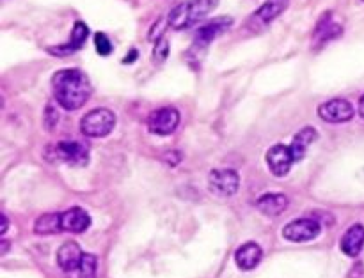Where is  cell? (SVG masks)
<instances>
[{
  "label": "cell",
  "mask_w": 364,
  "mask_h": 278,
  "mask_svg": "<svg viewBox=\"0 0 364 278\" xmlns=\"http://www.w3.org/2000/svg\"><path fill=\"white\" fill-rule=\"evenodd\" d=\"M0 220H2V229H0V234H6L7 233V226H9V223H7V216L6 215H2L0 216Z\"/></svg>",
  "instance_id": "obj_25"
},
{
  "label": "cell",
  "mask_w": 364,
  "mask_h": 278,
  "mask_svg": "<svg viewBox=\"0 0 364 278\" xmlns=\"http://www.w3.org/2000/svg\"><path fill=\"white\" fill-rule=\"evenodd\" d=\"M217 6H219V0H185L173 7L171 13L167 14V25L173 30L191 28L201 23Z\"/></svg>",
  "instance_id": "obj_2"
},
{
  "label": "cell",
  "mask_w": 364,
  "mask_h": 278,
  "mask_svg": "<svg viewBox=\"0 0 364 278\" xmlns=\"http://www.w3.org/2000/svg\"><path fill=\"white\" fill-rule=\"evenodd\" d=\"M169 55V41L166 38H160L159 41H155V50H153V59L155 62L162 64L164 60Z\"/></svg>",
  "instance_id": "obj_23"
},
{
  "label": "cell",
  "mask_w": 364,
  "mask_h": 278,
  "mask_svg": "<svg viewBox=\"0 0 364 278\" xmlns=\"http://www.w3.org/2000/svg\"><path fill=\"white\" fill-rule=\"evenodd\" d=\"M341 34H343V27L333 20V13H326L322 18H320L318 25H316L313 39H315L316 45L323 46L326 43L340 38Z\"/></svg>",
  "instance_id": "obj_15"
},
{
  "label": "cell",
  "mask_w": 364,
  "mask_h": 278,
  "mask_svg": "<svg viewBox=\"0 0 364 278\" xmlns=\"http://www.w3.org/2000/svg\"><path fill=\"white\" fill-rule=\"evenodd\" d=\"M316 140H318V131H316L315 128H311V126L302 128V130L295 135L294 140H291V144H290L295 162H301V160H304L306 152H308V148Z\"/></svg>",
  "instance_id": "obj_18"
},
{
  "label": "cell",
  "mask_w": 364,
  "mask_h": 278,
  "mask_svg": "<svg viewBox=\"0 0 364 278\" xmlns=\"http://www.w3.org/2000/svg\"><path fill=\"white\" fill-rule=\"evenodd\" d=\"M359 116L364 119V94L361 96V99H359Z\"/></svg>",
  "instance_id": "obj_27"
},
{
  "label": "cell",
  "mask_w": 364,
  "mask_h": 278,
  "mask_svg": "<svg viewBox=\"0 0 364 278\" xmlns=\"http://www.w3.org/2000/svg\"><path fill=\"white\" fill-rule=\"evenodd\" d=\"M180 112L174 106H162V109L155 110L149 113L148 117V130L153 135H160L166 137L176 131L178 124H180Z\"/></svg>",
  "instance_id": "obj_6"
},
{
  "label": "cell",
  "mask_w": 364,
  "mask_h": 278,
  "mask_svg": "<svg viewBox=\"0 0 364 278\" xmlns=\"http://www.w3.org/2000/svg\"><path fill=\"white\" fill-rule=\"evenodd\" d=\"M294 163L295 158L290 145L276 144L274 148L269 149V152H267V165H269L270 172L276 177L287 176Z\"/></svg>",
  "instance_id": "obj_11"
},
{
  "label": "cell",
  "mask_w": 364,
  "mask_h": 278,
  "mask_svg": "<svg viewBox=\"0 0 364 278\" xmlns=\"http://www.w3.org/2000/svg\"><path fill=\"white\" fill-rule=\"evenodd\" d=\"M7 248H9V243H7V241H2V248H0V255L6 254Z\"/></svg>",
  "instance_id": "obj_28"
},
{
  "label": "cell",
  "mask_w": 364,
  "mask_h": 278,
  "mask_svg": "<svg viewBox=\"0 0 364 278\" xmlns=\"http://www.w3.org/2000/svg\"><path fill=\"white\" fill-rule=\"evenodd\" d=\"M135 57H137V50H132V55L130 57H124V59H123V62L124 64H130L132 62V60H134L135 59Z\"/></svg>",
  "instance_id": "obj_26"
},
{
  "label": "cell",
  "mask_w": 364,
  "mask_h": 278,
  "mask_svg": "<svg viewBox=\"0 0 364 278\" xmlns=\"http://www.w3.org/2000/svg\"><path fill=\"white\" fill-rule=\"evenodd\" d=\"M60 222H63V233L80 234L89 229V226H91V216L82 208H71L68 211L60 213Z\"/></svg>",
  "instance_id": "obj_14"
},
{
  "label": "cell",
  "mask_w": 364,
  "mask_h": 278,
  "mask_svg": "<svg viewBox=\"0 0 364 278\" xmlns=\"http://www.w3.org/2000/svg\"><path fill=\"white\" fill-rule=\"evenodd\" d=\"M240 187V177L231 169L212 170L208 176V188L217 197H233Z\"/></svg>",
  "instance_id": "obj_7"
},
{
  "label": "cell",
  "mask_w": 364,
  "mask_h": 278,
  "mask_svg": "<svg viewBox=\"0 0 364 278\" xmlns=\"http://www.w3.org/2000/svg\"><path fill=\"white\" fill-rule=\"evenodd\" d=\"M52 151L55 152V158L60 162L68 163L73 167H84L89 162V149L87 145L80 144V142H70L64 140L53 145Z\"/></svg>",
  "instance_id": "obj_10"
},
{
  "label": "cell",
  "mask_w": 364,
  "mask_h": 278,
  "mask_svg": "<svg viewBox=\"0 0 364 278\" xmlns=\"http://www.w3.org/2000/svg\"><path fill=\"white\" fill-rule=\"evenodd\" d=\"M96 269H98V259L92 254H84V259H82L80 265V278H95Z\"/></svg>",
  "instance_id": "obj_21"
},
{
  "label": "cell",
  "mask_w": 364,
  "mask_h": 278,
  "mask_svg": "<svg viewBox=\"0 0 364 278\" xmlns=\"http://www.w3.org/2000/svg\"><path fill=\"white\" fill-rule=\"evenodd\" d=\"M82 259H84V252L80 250V247L75 241H68V243H64L57 250V265L66 273L78 272L82 265Z\"/></svg>",
  "instance_id": "obj_13"
},
{
  "label": "cell",
  "mask_w": 364,
  "mask_h": 278,
  "mask_svg": "<svg viewBox=\"0 0 364 278\" xmlns=\"http://www.w3.org/2000/svg\"><path fill=\"white\" fill-rule=\"evenodd\" d=\"M95 46H96V52H98V55L102 57H107L112 53L114 46H112V41L109 39V35L105 34V32H96L95 34Z\"/></svg>",
  "instance_id": "obj_22"
},
{
  "label": "cell",
  "mask_w": 364,
  "mask_h": 278,
  "mask_svg": "<svg viewBox=\"0 0 364 278\" xmlns=\"http://www.w3.org/2000/svg\"><path fill=\"white\" fill-rule=\"evenodd\" d=\"M87 38H89L87 23H85V21L78 20V21H75L70 39H68L64 45L50 46L48 53H50V55H55V57H68V55H71V53H75V52H78V50L84 48Z\"/></svg>",
  "instance_id": "obj_12"
},
{
  "label": "cell",
  "mask_w": 364,
  "mask_h": 278,
  "mask_svg": "<svg viewBox=\"0 0 364 278\" xmlns=\"http://www.w3.org/2000/svg\"><path fill=\"white\" fill-rule=\"evenodd\" d=\"M231 25H233V18L231 16H217L213 18V20L203 23L201 27L196 30L194 41H192L191 52L188 53L206 52V48H208L219 35H223L224 32L230 30Z\"/></svg>",
  "instance_id": "obj_4"
},
{
  "label": "cell",
  "mask_w": 364,
  "mask_h": 278,
  "mask_svg": "<svg viewBox=\"0 0 364 278\" xmlns=\"http://www.w3.org/2000/svg\"><path fill=\"white\" fill-rule=\"evenodd\" d=\"M263 250L258 243H245L235 252V262L244 272H251L262 262Z\"/></svg>",
  "instance_id": "obj_16"
},
{
  "label": "cell",
  "mask_w": 364,
  "mask_h": 278,
  "mask_svg": "<svg viewBox=\"0 0 364 278\" xmlns=\"http://www.w3.org/2000/svg\"><path fill=\"white\" fill-rule=\"evenodd\" d=\"M320 223L313 218H301L294 220L288 223L283 229V238L294 243H306V241H313L315 238L320 236Z\"/></svg>",
  "instance_id": "obj_9"
},
{
  "label": "cell",
  "mask_w": 364,
  "mask_h": 278,
  "mask_svg": "<svg viewBox=\"0 0 364 278\" xmlns=\"http://www.w3.org/2000/svg\"><path fill=\"white\" fill-rule=\"evenodd\" d=\"M57 123H59V112H57V109L52 105V103H48V105H46V110H45L46 130H53V128L57 126Z\"/></svg>",
  "instance_id": "obj_24"
},
{
  "label": "cell",
  "mask_w": 364,
  "mask_h": 278,
  "mask_svg": "<svg viewBox=\"0 0 364 278\" xmlns=\"http://www.w3.org/2000/svg\"><path fill=\"white\" fill-rule=\"evenodd\" d=\"M34 233L38 236H52V234L63 233V222L60 213H46L34 222Z\"/></svg>",
  "instance_id": "obj_20"
},
{
  "label": "cell",
  "mask_w": 364,
  "mask_h": 278,
  "mask_svg": "<svg viewBox=\"0 0 364 278\" xmlns=\"http://www.w3.org/2000/svg\"><path fill=\"white\" fill-rule=\"evenodd\" d=\"M116 128V113L110 109H92L80 121V131L89 138L107 137Z\"/></svg>",
  "instance_id": "obj_3"
},
{
  "label": "cell",
  "mask_w": 364,
  "mask_h": 278,
  "mask_svg": "<svg viewBox=\"0 0 364 278\" xmlns=\"http://www.w3.org/2000/svg\"><path fill=\"white\" fill-rule=\"evenodd\" d=\"M290 6V0H265L245 21V28L255 34L265 30L276 18H279Z\"/></svg>",
  "instance_id": "obj_5"
},
{
  "label": "cell",
  "mask_w": 364,
  "mask_h": 278,
  "mask_svg": "<svg viewBox=\"0 0 364 278\" xmlns=\"http://www.w3.org/2000/svg\"><path fill=\"white\" fill-rule=\"evenodd\" d=\"M354 113H355L354 105H352L348 99H343V98L329 99V101L322 103V105L318 106L320 119L331 124L348 123V121H352Z\"/></svg>",
  "instance_id": "obj_8"
},
{
  "label": "cell",
  "mask_w": 364,
  "mask_h": 278,
  "mask_svg": "<svg viewBox=\"0 0 364 278\" xmlns=\"http://www.w3.org/2000/svg\"><path fill=\"white\" fill-rule=\"evenodd\" d=\"M256 208L267 216H279L281 213L287 211L288 197L283 194H265L258 199Z\"/></svg>",
  "instance_id": "obj_19"
},
{
  "label": "cell",
  "mask_w": 364,
  "mask_h": 278,
  "mask_svg": "<svg viewBox=\"0 0 364 278\" xmlns=\"http://www.w3.org/2000/svg\"><path fill=\"white\" fill-rule=\"evenodd\" d=\"M52 91L57 105L68 112H75L89 101L92 94V84L82 70L68 67L53 73Z\"/></svg>",
  "instance_id": "obj_1"
},
{
  "label": "cell",
  "mask_w": 364,
  "mask_h": 278,
  "mask_svg": "<svg viewBox=\"0 0 364 278\" xmlns=\"http://www.w3.org/2000/svg\"><path fill=\"white\" fill-rule=\"evenodd\" d=\"M341 250L348 257H358L361 254L364 247V227L361 223H355L350 229L345 233V236L341 238Z\"/></svg>",
  "instance_id": "obj_17"
}]
</instances>
